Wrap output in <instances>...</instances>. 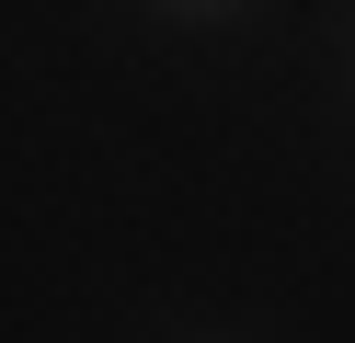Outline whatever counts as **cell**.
Segmentation results:
<instances>
[{"mask_svg": "<svg viewBox=\"0 0 355 343\" xmlns=\"http://www.w3.org/2000/svg\"><path fill=\"white\" fill-rule=\"evenodd\" d=\"M172 12H230V0H172Z\"/></svg>", "mask_w": 355, "mask_h": 343, "instance_id": "cell-1", "label": "cell"}]
</instances>
